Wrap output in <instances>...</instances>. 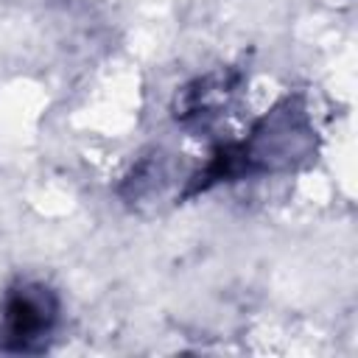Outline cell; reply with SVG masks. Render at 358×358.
<instances>
[{
	"instance_id": "obj_3",
	"label": "cell",
	"mask_w": 358,
	"mask_h": 358,
	"mask_svg": "<svg viewBox=\"0 0 358 358\" xmlns=\"http://www.w3.org/2000/svg\"><path fill=\"white\" fill-rule=\"evenodd\" d=\"M238 87H241V76L232 70H218L204 78H196L176 98L173 115L185 126H207L229 106Z\"/></svg>"
},
{
	"instance_id": "obj_1",
	"label": "cell",
	"mask_w": 358,
	"mask_h": 358,
	"mask_svg": "<svg viewBox=\"0 0 358 358\" xmlns=\"http://www.w3.org/2000/svg\"><path fill=\"white\" fill-rule=\"evenodd\" d=\"M313 154V129L299 98H285L277 103L243 143L221 145L207 168L196 176L199 187L210 182H232L257 171H291Z\"/></svg>"
},
{
	"instance_id": "obj_2",
	"label": "cell",
	"mask_w": 358,
	"mask_h": 358,
	"mask_svg": "<svg viewBox=\"0 0 358 358\" xmlns=\"http://www.w3.org/2000/svg\"><path fill=\"white\" fill-rule=\"evenodd\" d=\"M59 322V296L42 282H17L0 305V350L45 352Z\"/></svg>"
}]
</instances>
